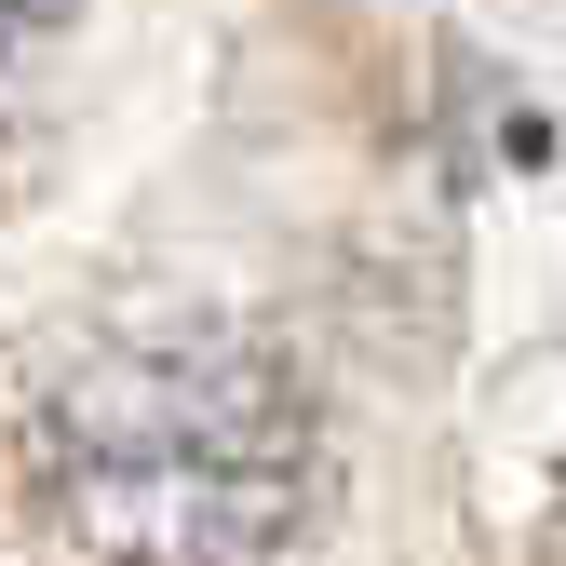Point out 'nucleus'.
<instances>
[{"mask_svg": "<svg viewBox=\"0 0 566 566\" xmlns=\"http://www.w3.org/2000/svg\"><path fill=\"white\" fill-rule=\"evenodd\" d=\"M54 566H283L311 500V405L256 324H149L28 405Z\"/></svg>", "mask_w": 566, "mask_h": 566, "instance_id": "1", "label": "nucleus"}, {"mask_svg": "<svg viewBox=\"0 0 566 566\" xmlns=\"http://www.w3.org/2000/svg\"><path fill=\"white\" fill-rule=\"evenodd\" d=\"M54 28H67V0H0V82H14V67H28Z\"/></svg>", "mask_w": 566, "mask_h": 566, "instance_id": "2", "label": "nucleus"}]
</instances>
